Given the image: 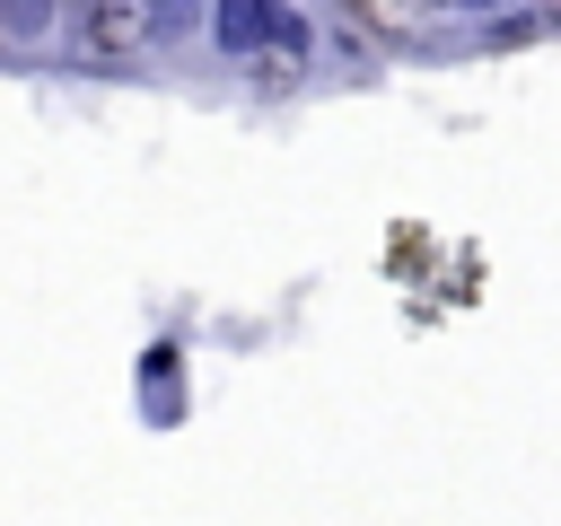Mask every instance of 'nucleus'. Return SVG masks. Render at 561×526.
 I'll use <instances>...</instances> for the list:
<instances>
[{"instance_id":"f257e3e1","label":"nucleus","mask_w":561,"mask_h":526,"mask_svg":"<svg viewBox=\"0 0 561 526\" xmlns=\"http://www.w3.org/2000/svg\"><path fill=\"white\" fill-rule=\"evenodd\" d=\"M149 18H158V0H88V9H79V53L131 61V53L149 44Z\"/></svg>"},{"instance_id":"f03ea898","label":"nucleus","mask_w":561,"mask_h":526,"mask_svg":"<svg viewBox=\"0 0 561 526\" xmlns=\"http://www.w3.org/2000/svg\"><path fill=\"white\" fill-rule=\"evenodd\" d=\"M342 26H359L386 53H403V44H421V0H342Z\"/></svg>"}]
</instances>
